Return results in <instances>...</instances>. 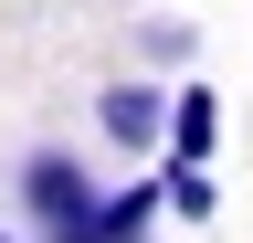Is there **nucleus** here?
<instances>
[{
  "mask_svg": "<svg viewBox=\"0 0 253 243\" xmlns=\"http://www.w3.org/2000/svg\"><path fill=\"white\" fill-rule=\"evenodd\" d=\"M21 201H32V222H42V243H74V233H95V180H84V159L74 148H32L21 159Z\"/></svg>",
  "mask_w": 253,
  "mask_h": 243,
  "instance_id": "f257e3e1",
  "label": "nucleus"
},
{
  "mask_svg": "<svg viewBox=\"0 0 253 243\" xmlns=\"http://www.w3.org/2000/svg\"><path fill=\"white\" fill-rule=\"evenodd\" d=\"M95 127H106L126 159H148V148H169V96H158V85H106V96H95Z\"/></svg>",
  "mask_w": 253,
  "mask_h": 243,
  "instance_id": "f03ea898",
  "label": "nucleus"
},
{
  "mask_svg": "<svg viewBox=\"0 0 253 243\" xmlns=\"http://www.w3.org/2000/svg\"><path fill=\"white\" fill-rule=\"evenodd\" d=\"M221 148V96L211 85H179L169 96V159H211Z\"/></svg>",
  "mask_w": 253,
  "mask_h": 243,
  "instance_id": "7ed1b4c3",
  "label": "nucleus"
},
{
  "mask_svg": "<svg viewBox=\"0 0 253 243\" xmlns=\"http://www.w3.org/2000/svg\"><path fill=\"white\" fill-rule=\"evenodd\" d=\"M158 211H169V191H158V180H126V191H106V201H95V233H106V243H137Z\"/></svg>",
  "mask_w": 253,
  "mask_h": 243,
  "instance_id": "20e7f679",
  "label": "nucleus"
},
{
  "mask_svg": "<svg viewBox=\"0 0 253 243\" xmlns=\"http://www.w3.org/2000/svg\"><path fill=\"white\" fill-rule=\"evenodd\" d=\"M158 191H169V211H179V222H211V211H221L211 159H158Z\"/></svg>",
  "mask_w": 253,
  "mask_h": 243,
  "instance_id": "39448f33",
  "label": "nucleus"
},
{
  "mask_svg": "<svg viewBox=\"0 0 253 243\" xmlns=\"http://www.w3.org/2000/svg\"><path fill=\"white\" fill-rule=\"evenodd\" d=\"M0 243H11V233H0Z\"/></svg>",
  "mask_w": 253,
  "mask_h": 243,
  "instance_id": "423d86ee",
  "label": "nucleus"
}]
</instances>
